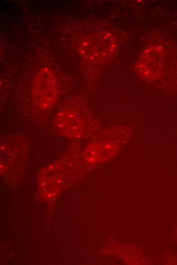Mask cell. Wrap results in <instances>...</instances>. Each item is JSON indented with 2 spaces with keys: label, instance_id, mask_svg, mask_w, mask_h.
<instances>
[{
  "label": "cell",
  "instance_id": "1",
  "mask_svg": "<svg viewBox=\"0 0 177 265\" xmlns=\"http://www.w3.org/2000/svg\"><path fill=\"white\" fill-rule=\"evenodd\" d=\"M32 98L40 109L46 110L52 108L57 95L56 78L48 69L40 70L36 74L32 85Z\"/></svg>",
  "mask_w": 177,
  "mask_h": 265
},
{
  "label": "cell",
  "instance_id": "2",
  "mask_svg": "<svg viewBox=\"0 0 177 265\" xmlns=\"http://www.w3.org/2000/svg\"><path fill=\"white\" fill-rule=\"evenodd\" d=\"M54 125L60 134L72 138L80 137L86 129L83 120L72 110L58 112L54 119Z\"/></svg>",
  "mask_w": 177,
  "mask_h": 265
},
{
  "label": "cell",
  "instance_id": "3",
  "mask_svg": "<svg viewBox=\"0 0 177 265\" xmlns=\"http://www.w3.org/2000/svg\"><path fill=\"white\" fill-rule=\"evenodd\" d=\"M119 146L117 142L110 140L94 142L85 149V157L92 163L103 162L111 157L117 152Z\"/></svg>",
  "mask_w": 177,
  "mask_h": 265
},
{
  "label": "cell",
  "instance_id": "4",
  "mask_svg": "<svg viewBox=\"0 0 177 265\" xmlns=\"http://www.w3.org/2000/svg\"><path fill=\"white\" fill-rule=\"evenodd\" d=\"M110 40L109 37L106 36L91 39L88 43H84L83 47L85 49L83 51L87 54L86 56L92 57L94 59H101L113 50L112 42Z\"/></svg>",
  "mask_w": 177,
  "mask_h": 265
}]
</instances>
